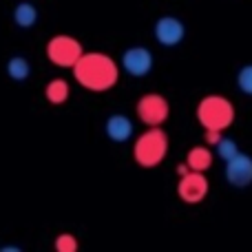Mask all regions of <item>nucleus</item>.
Masks as SVG:
<instances>
[{
  "mask_svg": "<svg viewBox=\"0 0 252 252\" xmlns=\"http://www.w3.org/2000/svg\"><path fill=\"white\" fill-rule=\"evenodd\" d=\"M82 44L80 40H75L73 35H53L47 42V58L51 60V64L62 66V69H71L78 62V58L82 56Z\"/></svg>",
  "mask_w": 252,
  "mask_h": 252,
  "instance_id": "obj_4",
  "label": "nucleus"
},
{
  "mask_svg": "<svg viewBox=\"0 0 252 252\" xmlns=\"http://www.w3.org/2000/svg\"><path fill=\"white\" fill-rule=\"evenodd\" d=\"M186 166L190 170H199V173H206V170L213 166V153L208 151L206 146H195L190 148L186 157Z\"/></svg>",
  "mask_w": 252,
  "mask_h": 252,
  "instance_id": "obj_11",
  "label": "nucleus"
},
{
  "mask_svg": "<svg viewBox=\"0 0 252 252\" xmlns=\"http://www.w3.org/2000/svg\"><path fill=\"white\" fill-rule=\"evenodd\" d=\"M69 82L62 78H56L51 80V82L47 84V89H44V97H47L51 104H64L66 100H69Z\"/></svg>",
  "mask_w": 252,
  "mask_h": 252,
  "instance_id": "obj_13",
  "label": "nucleus"
},
{
  "mask_svg": "<svg viewBox=\"0 0 252 252\" xmlns=\"http://www.w3.org/2000/svg\"><path fill=\"white\" fill-rule=\"evenodd\" d=\"M13 22H16L20 29H31V27L38 22V9L31 2H20L13 9Z\"/></svg>",
  "mask_w": 252,
  "mask_h": 252,
  "instance_id": "obj_12",
  "label": "nucleus"
},
{
  "mask_svg": "<svg viewBox=\"0 0 252 252\" xmlns=\"http://www.w3.org/2000/svg\"><path fill=\"white\" fill-rule=\"evenodd\" d=\"M170 106L168 100L159 93H148V95L139 97L137 102V118L146 126H161L168 120Z\"/></svg>",
  "mask_w": 252,
  "mask_h": 252,
  "instance_id": "obj_5",
  "label": "nucleus"
},
{
  "mask_svg": "<svg viewBox=\"0 0 252 252\" xmlns=\"http://www.w3.org/2000/svg\"><path fill=\"white\" fill-rule=\"evenodd\" d=\"M197 122L204 128L226 130L235 122V106L221 95H206L197 104Z\"/></svg>",
  "mask_w": 252,
  "mask_h": 252,
  "instance_id": "obj_3",
  "label": "nucleus"
},
{
  "mask_svg": "<svg viewBox=\"0 0 252 252\" xmlns=\"http://www.w3.org/2000/svg\"><path fill=\"white\" fill-rule=\"evenodd\" d=\"M73 78L78 80L80 87L89 89V91H109L118 84L120 80V66L115 64V60L106 53H84L78 58L73 66Z\"/></svg>",
  "mask_w": 252,
  "mask_h": 252,
  "instance_id": "obj_1",
  "label": "nucleus"
},
{
  "mask_svg": "<svg viewBox=\"0 0 252 252\" xmlns=\"http://www.w3.org/2000/svg\"><path fill=\"white\" fill-rule=\"evenodd\" d=\"M206 144H210V146H215V144L221 139V130H213V128H206Z\"/></svg>",
  "mask_w": 252,
  "mask_h": 252,
  "instance_id": "obj_18",
  "label": "nucleus"
},
{
  "mask_svg": "<svg viewBox=\"0 0 252 252\" xmlns=\"http://www.w3.org/2000/svg\"><path fill=\"white\" fill-rule=\"evenodd\" d=\"M215 146H217V155L221 157L223 161L230 159L232 155H237V153H239V146H237V144L232 142L230 137H223V135H221V139H219Z\"/></svg>",
  "mask_w": 252,
  "mask_h": 252,
  "instance_id": "obj_15",
  "label": "nucleus"
},
{
  "mask_svg": "<svg viewBox=\"0 0 252 252\" xmlns=\"http://www.w3.org/2000/svg\"><path fill=\"white\" fill-rule=\"evenodd\" d=\"M208 190L210 184L206 179V175L199 173V170H188L177 182V195L184 204H199V201L206 199Z\"/></svg>",
  "mask_w": 252,
  "mask_h": 252,
  "instance_id": "obj_6",
  "label": "nucleus"
},
{
  "mask_svg": "<svg viewBox=\"0 0 252 252\" xmlns=\"http://www.w3.org/2000/svg\"><path fill=\"white\" fill-rule=\"evenodd\" d=\"M53 246H56L58 252H75L78 250V239L73 235H69V232H62V235H58Z\"/></svg>",
  "mask_w": 252,
  "mask_h": 252,
  "instance_id": "obj_17",
  "label": "nucleus"
},
{
  "mask_svg": "<svg viewBox=\"0 0 252 252\" xmlns=\"http://www.w3.org/2000/svg\"><path fill=\"white\" fill-rule=\"evenodd\" d=\"M122 69L133 78H144L153 71V53L146 47H130L122 53Z\"/></svg>",
  "mask_w": 252,
  "mask_h": 252,
  "instance_id": "obj_8",
  "label": "nucleus"
},
{
  "mask_svg": "<svg viewBox=\"0 0 252 252\" xmlns=\"http://www.w3.org/2000/svg\"><path fill=\"white\" fill-rule=\"evenodd\" d=\"M153 33H155V40L161 47H177L184 40V35H186V27L175 16H161L159 20L155 22Z\"/></svg>",
  "mask_w": 252,
  "mask_h": 252,
  "instance_id": "obj_9",
  "label": "nucleus"
},
{
  "mask_svg": "<svg viewBox=\"0 0 252 252\" xmlns=\"http://www.w3.org/2000/svg\"><path fill=\"white\" fill-rule=\"evenodd\" d=\"M237 87L241 89V93L252 95V64H246L244 69H239V73H237Z\"/></svg>",
  "mask_w": 252,
  "mask_h": 252,
  "instance_id": "obj_16",
  "label": "nucleus"
},
{
  "mask_svg": "<svg viewBox=\"0 0 252 252\" xmlns=\"http://www.w3.org/2000/svg\"><path fill=\"white\" fill-rule=\"evenodd\" d=\"M168 153V135L159 126H148L133 144V157L142 168H155Z\"/></svg>",
  "mask_w": 252,
  "mask_h": 252,
  "instance_id": "obj_2",
  "label": "nucleus"
},
{
  "mask_svg": "<svg viewBox=\"0 0 252 252\" xmlns=\"http://www.w3.org/2000/svg\"><path fill=\"white\" fill-rule=\"evenodd\" d=\"M226 179L235 188L250 186L252 184V157L239 151L230 159H226Z\"/></svg>",
  "mask_w": 252,
  "mask_h": 252,
  "instance_id": "obj_7",
  "label": "nucleus"
},
{
  "mask_svg": "<svg viewBox=\"0 0 252 252\" xmlns=\"http://www.w3.org/2000/svg\"><path fill=\"white\" fill-rule=\"evenodd\" d=\"M104 130H106V135H109L111 142L122 144V142H128V139L133 137V122L122 113L111 115L104 124Z\"/></svg>",
  "mask_w": 252,
  "mask_h": 252,
  "instance_id": "obj_10",
  "label": "nucleus"
},
{
  "mask_svg": "<svg viewBox=\"0 0 252 252\" xmlns=\"http://www.w3.org/2000/svg\"><path fill=\"white\" fill-rule=\"evenodd\" d=\"M7 75L11 80H16V82H25L31 75V64L22 56H13L11 60L7 62Z\"/></svg>",
  "mask_w": 252,
  "mask_h": 252,
  "instance_id": "obj_14",
  "label": "nucleus"
}]
</instances>
